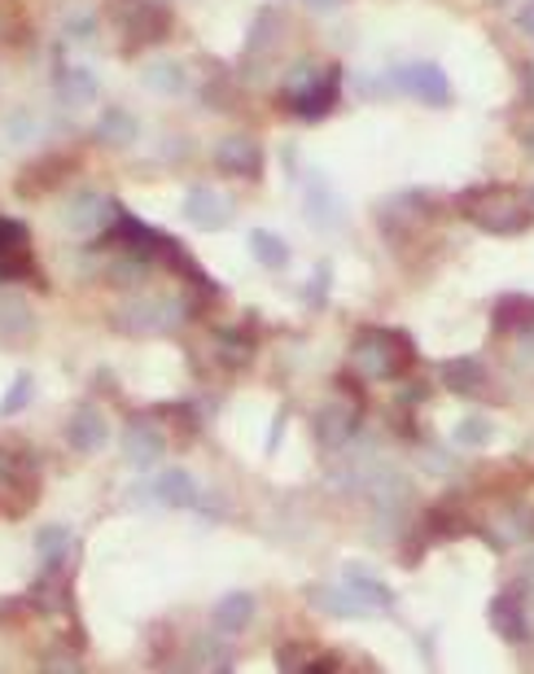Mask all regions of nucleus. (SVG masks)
<instances>
[{
	"instance_id": "obj_16",
	"label": "nucleus",
	"mask_w": 534,
	"mask_h": 674,
	"mask_svg": "<svg viewBox=\"0 0 534 674\" xmlns=\"http://www.w3.org/2000/svg\"><path fill=\"white\" fill-rule=\"evenodd\" d=\"M150 495L167 509H193L198 504V482L189 477V469H162V473H153Z\"/></svg>"
},
{
	"instance_id": "obj_25",
	"label": "nucleus",
	"mask_w": 534,
	"mask_h": 674,
	"mask_svg": "<svg viewBox=\"0 0 534 674\" xmlns=\"http://www.w3.org/2000/svg\"><path fill=\"white\" fill-rule=\"evenodd\" d=\"M306 600H315L324 613H333V617H360V613H369L355 592L342 583V587H306Z\"/></svg>"
},
{
	"instance_id": "obj_14",
	"label": "nucleus",
	"mask_w": 534,
	"mask_h": 674,
	"mask_svg": "<svg viewBox=\"0 0 534 674\" xmlns=\"http://www.w3.org/2000/svg\"><path fill=\"white\" fill-rule=\"evenodd\" d=\"M36 338V311L22 294H0V346H27Z\"/></svg>"
},
{
	"instance_id": "obj_31",
	"label": "nucleus",
	"mask_w": 534,
	"mask_h": 674,
	"mask_svg": "<svg viewBox=\"0 0 534 674\" xmlns=\"http://www.w3.org/2000/svg\"><path fill=\"white\" fill-rule=\"evenodd\" d=\"M456 443L460 447H486L491 443V421L486 416H464L456 425Z\"/></svg>"
},
{
	"instance_id": "obj_18",
	"label": "nucleus",
	"mask_w": 534,
	"mask_h": 674,
	"mask_svg": "<svg viewBox=\"0 0 534 674\" xmlns=\"http://www.w3.org/2000/svg\"><path fill=\"white\" fill-rule=\"evenodd\" d=\"M137 137H141V128L128 110H105L97 119V141L110 145V150H128V145H137Z\"/></svg>"
},
{
	"instance_id": "obj_22",
	"label": "nucleus",
	"mask_w": 534,
	"mask_h": 674,
	"mask_svg": "<svg viewBox=\"0 0 534 674\" xmlns=\"http://www.w3.org/2000/svg\"><path fill=\"white\" fill-rule=\"evenodd\" d=\"M141 79H145V88L150 92H158V97H180L184 88H189V71L180 67V62H150L145 71H141Z\"/></svg>"
},
{
	"instance_id": "obj_34",
	"label": "nucleus",
	"mask_w": 534,
	"mask_h": 674,
	"mask_svg": "<svg viewBox=\"0 0 534 674\" xmlns=\"http://www.w3.org/2000/svg\"><path fill=\"white\" fill-rule=\"evenodd\" d=\"M517 27H522V36H526V40H534V0L517 13Z\"/></svg>"
},
{
	"instance_id": "obj_13",
	"label": "nucleus",
	"mask_w": 534,
	"mask_h": 674,
	"mask_svg": "<svg viewBox=\"0 0 534 674\" xmlns=\"http://www.w3.org/2000/svg\"><path fill=\"white\" fill-rule=\"evenodd\" d=\"M31 268V232L22 220H4L0 215V281L22 276Z\"/></svg>"
},
{
	"instance_id": "obj_10",
	"label": "nucleus",
	"mask_w": 534,
	"mask_h": 674,
	"mask_svg": "<svg viewBox=\"0 0 534 674\" xmlns=\"http://www.w3.org/2000/svg\"><path fill=\"white\" fill-rule=\"evenodd\" d=\"M184 220H189L193 228L215 232V228H224L232 220V202L224 198V193L206 189V184H193V189L184 193Z\"/></svg>"
},
{
	"instance_id": "obj_9",
	"label": "nucleus",
	"mask_w": 534,
	"mask_h": 674,
	"mask_svg": "<svg viewBox=\"0 0 534 674\" xmlns=\"http://www.w3.org/2000/svg\"><path fill=\"white\" fill-rule=\"evenodd\" d=\"M123 455H128L137 469H145V473L167 455V439H162V430L153 425V416H132V421H128V430H123Z\"/></svg>"
},
{
	"instance_id": "obj_21",
	"label": "nucleus",
	"mask_w": 534,
	"mask_h": 674,
	"mask_svg": "<svg viewBox=\"0 0 534 674\" xmlns=\"http://www.w3.org/2000/svg\"><path fill=\"white\" fill-rule=\"evenodd\" d=\"M250 617H254V596H250V592H232V596H224L215 604V631H220V635L245 631Z\"/></svg>"
},
{
	"instance_id": "obj_3",
	"label": "nucleus",
	"mask_w": 534,
	"mask_h": 674,
	"mask_svg": "<svg viewBox=\"0 0 534 674\" xmlns=\"http://www.w3.org/2000/svg\"><path fill=\"white\" fill-rule=\"evenodd\" d=\"M184 320H189V302L175 299V294L137 299L114 315V324H119L123 333H175Z\"/></svg>"
},
{
	"instance_id": "obj_36",
	"label": "nucleus",
	"mask_w": 534,
	"mask_h": 674,
	"mask_svg": "<svg viewBox=\"0 0 534 674\" xmlns=\"http://www.w3.org/2000/svg\"><path fill=\"white\" fill-rule=\"evenodd\" d=\"M311 9H333V4H342V0H306Z\"/></svg>"
},
{
	"instance_id": "obj_12",
	"label": "nucleus",
	"mask_w": 534,
	"mask_h": 674,
	"mask_svg": "<svg viewBox=\"0 0 534 674\" xmlns=\"http://www.w3.org/2000/svg\"><path fill=\"white\" fill-rule=\"evenodd\" d=\"M303 211L315 228H346V202H342V198H337L320 175H306Z\"/></svg>"
},
{
	"instance_id": "obj_7",
	"label": "nucleus",
	"mask_w": 534,
	"mask_h": 674,
	"mask_svg": "<svg viewBox=\"0 0 534 674\" xmlns=\"http://www.w3.org/2000/svg\"><path fill=\"white\" fill-rule=\"evenodd\" d=\"M337 92H342V67H329V71H315V76L306 79V88H299V92L285 97V101L294 105L299 119L315 123V119H324V114L333 110Z\"/></svg>"
},
{
	"instance_id": "obj_33",
	"label": "nucleus",
	"mask_w": 534,
	"mask_h": 674,
	"mask_svg": "<svg viewBox=\"0 0 534 674\" xmlns=\"http://www.w3.org/2000/svg\"><path fill=\"white\" fill-rule=\"evenodd\" d=\"M324 290H329V268L320 263V268H315V276H311V285H306V294H311V306H324Z\"/></svg>"
},
{
	"instance_id": "obj_17",
	"label": "nucleus",
	"mask_w": 534,
	"mask_h": 674,
	"mask_svg": "<svg viewBox=\"0 0 534 674\" xmlns=\"http://www.w3.org/2000/svg\"><path fill=\"white\" fill-rule=\"evenodd\" d=\"M351 592H355V600L369 608V613H385L390 604H394V592L385 587L382 579L373 574V570H360V565H346V579H342Z\"/></svg>"
},
{
	"instance_id": "obj_24",
	"label": "nucleus",
	"mask_w": 534,
	"mask_h": 674,
	"mask_svg": "<svg viewBox=\"0 0 534 674\" xmlns=\"http://www.w3.org/2000/svg\"><path fill=\"white\" fill-rule=\"evenodd\" d=\"M443 385H447L452 394H477V390L486 385L482 360H447V364H443Z\"/></svg>"
},
{
	"instance_id": "obj_27",
	"label": "nucleus",
	"mask_w": 534,
	"mask_h": 674,
	"mask_svg": "<svg viewBox=\"0 0 534 674\" xmlns=\"http://www.w3.org/2000/svg\"><path fill=\"white\" fill-rule=\"evenodd\" d=\"M281 31H285L281 13H276V9H259V18H254V31H250V53H268V49L281 40Z\"/></svg>"
},
{
	"instance_id": "obj_6",
	"label": "nucleus",
	"mask_w": 534,
	"mask_h": 674,
	"mask_svg": "<svg viewBox=\"0 0 534 674\" xmlns=\"http://www.w3.org/2000/svg\"><path fill=\"white\" fill-rule=\"evenodd\" d=\"M394 88L407 92V97H416V101H425V105H447L452 101V79L434 62H407V67H399L394 71Z\"/></svg>"
},
{
	"instance_id": "obj_23",
	"label": "nucleus",
	"mask_w": 534,
	"mask_h": 674,
	"mask_svg": "<svg viewBox=\"0 0 534 674\" xmlns=\"http://www.w3.org/2000/svg\"><path fill=\"white\" fill-rule=\"evenodd\" d=\"M36 552H40V565H44V574L53 570H62V561H67V552H71V530L67 525H44L40 534H36Z\"/></svg>"
},
{
	"instance_id": "obj_20",
	"label": "nucleus",
	"mask_w": 534,
	"mask_h": 674,
	"mask_svg": "<svg viewBox=\"0 0 534 674\" xmlns=\"http://www.w3.org/2000/svg\"><path fill=\"white\" fill-rule=\"evenodd\" d=\"M58 97H62L71 110L92 105V101H97V76L83 71V67H62V76H58Z\"/></svg>"
},
{
	"instance_id": "obj_1",
	"label": "nucleus",
	"mask_w": 534,
	"mask_h": 674,
	"mask_svg": "<svg viewBox=\"0 0 534 674\" xmlns=\"http://www.w3.org/2000/svg\"><path fill=\"white\" fill-rule=\"evenodd\" d=\"M464 215L473 224H482L486 232H526L531 228V202H522L513 189H500V184H482L473 193H464Z\"/></svg>"
},
{
	"instance_id": "obj_15",
	"label": "nucleus",
	"mask_w": 534,
	"mask_h": 674,
	"mask_svg": "<svg viewBox=\"0 0 534 674\" xmlns=\"http://www.w3.org/2000/svg\"><path fill=\"white\" fill-rule=\"evenodd\" d=\"M315 434L324 447H346L351 434H360V408L355 403H329L315 416Z\"/></svg>"
},
{
	"instance_id": "obj_37",
	"label": "nucleus",
	"mask_w": 534,
	"mask_h": 674,
	"mask_svg": "<svg viewBox=\"0 0 534 674\" xmlns=\"http://www.w3.org/2000/svg\"><path fill=\"white\" fill-rule=\"evenodd\" d=\"M522 76H526V92H531V97H534V62H531V67H526V71H522Z\"/></svg>"
},
{
	"instance_id": "obj_29",
	"label": "nucleus",
	"mask_w": 534,
	"mask_h": 674,
	"mask_svg": "<svg viewBox=\"0 0 534 674\" xmlns=\"http://www.w3.org/2000/svg\"><path fill=\"white\" fill-rule=\"evenodd\" d=\"M31 394H36V376L18 373L13 376V385L4 390V399H0V416H18V412L31 403Z\"/></svg>"
},
{
	"instance_id": "obj_5",
	"label": "nucleus",
	"mask_w": 534,
	"mask_h": 674,
	"mask_svg": "<svg viewBox=\"0 0 534 674\" xmlns=\"http://www.w3.org/2000/svg\"><path fill=\"white\" fill-rule=\"evenodd\" d=\"M119 211H123V207H114V202L101 198L97 189H79L75 198L62 207V224H67V232H75V237H97L101 228L119 224Z\"/></svg>"
},
{
	"instance_id": "obj_32",
	"label": "nucleus",
	"mask_w": 534,
	"mask_h": 674,
	"mask_svg": "<svg viewBox=\"0 0 534 674\" xmlns=\"http://www.w3.org/2000/svg\"><path fill=\"white\" fill-rule=\"evenodd\" d=\"M31 132H36L31 114H13V119L4 123V137H9V141H31Z\"/></svg>"
},
{
	"instance_id": "obj_26",
	"label": "nucleus",
	"mask_w": 534,
	"mask_h": 674,
	"mask_svg": "<svg viewBox=\"0 0 534 674\" xmlns=\"http://www.w3.org/2000/svg\"><path fill=\"white\" fill-rule=\"evenodd\" d=\"M250 250H254V259H259L263 268H272V272H281V268L290 263V245H285V237H276L272 228H254V232H250Z\"/></svg>"
},
{
	"instance_id": "obj_4",
	"label": "nucleus",
	"mask_w": 534,
	"mask_h": 674,
	"mask_svg": "<svg viewBox=\"0 0 534 674\" xmlns=\"http://www.w3.org/2000/svg\"><path fill=\"white\" fill-rule=\"evenodd\" d=\"M167 27H171V18H167V9H158L153 0H123V4H119V31H123L128 53H137V49H145L153 40H162Z\"/></svg>"
},
{
	"instance_id": "obj_11",
	"label": "nucleus",
	"mask_w": 534,
	"mask_h": 674,
	"mask_svg": "<svg viewBox=\"0 0 534 674\" xmlns=\"http://www.w3.org/2000/svg\"><path fill=\"white\" fill-rule=\"evenodd\" d=\"M215 167L236 180H259L263 175V150L250 137H224L215 145Z\"/></svg>"
},
{
	"instance_id": "obj_28",
	"label": "nucleus",
	"mask_w": 534,
	"mask_h": 674,
	"mask_svg": "<svg viewBox=\"0 0 534 674\" xmlns=\"http://www.w3.org/2000/svg\"><path fill=\"white\" fill-rule=\"evenodd\" d=\"M250 355H254V342H250L245 333H236V329H224V333H220V360H224L229 369H245Z\"/></svg>"
},
{
	"instance_id": "obj_8",
	"label": "nucleus",
	"mask_w": 534,
	"mask_h": 674,
	"mask_svg": "<svg viewBox=\"0 0 534 674\" xmlns=\"http://www.w3.org/2000/svg\"><path fill=\"white\" fill-rule=\"evenodd\" d=\"M67 443L79 451V455H97V451L110 443V421L97 403H79L67 421Z\"/></svg>"
},
{
	"instance_id": "obj_2",
	"label": "nucleus",
	"mask_w": 534,
	"mask_h": 674,
	"mask_svg": "<svg viewBox=\"0 0 534 674\" xmlns=\"http://www.w3.org/2000/svg\"><path fill=\"white\" fill-rule=\"evenodd\" d=\"M412 360V342L394 329H364L355 338V351H351V364L355 373L373 376V381H385V376H399Z\"/></svg>"
},
{
	"instance_id": "obj_19",
	"label": "nucleus",
	"mask_w": 534,
	"mask_h": 674,
	"mask_svg": "<svg viewBox=\"0 0 534 674\" xmlns=\"http://www.w3.org/2000/svg\"><path fill=\"white\" fill-rule=\"evenodd\" d=\"M491 626L504 635V640H513V644H526L531 640V626H526V608L517 604L513 596H500L491 604Z\"/></svg>"
},
{
	"instance_id": "obj_30",
	"label": "nucleus",
	"mask_w": 534,
	"mask_h": 674,
	"mask_svg": "<svg viewBox=\"0 0 534 674\" xmlns=\"http://www.w3.org/2000/svg\"><path fill=\"white\" fill-rule=\"evenodd\" d=\"M495 320H500L504 329H534V302L504 299L500 302V311H495Z\"/></svg>"
},
{
	"instance_id": "obj_38",
	"label": "nucleus",
	"mask_w": 534,
	"mask_h": 674,
	"mask_svg": "<svg viewBox=\"0 0 534 674\" xmlns=\"http://www.w3.org/2000/svg\"><path fill=\"white\" fill-rule=\"evenodd\" d=\"M526 145H531V150H534V128H531V132H526Z\"/></svg>"
},
{
	"instance_id": "obj_35",
	"label": "nucleus",
	"mask_w": 534,
	"mask_h": 674,
	"mask_svg": "<svg viewBox=\"0 0 534 674\" xmlns=\"http://www.w3.org/2000/svg\"><path fill=\"white\" fill-rule=\"evenodd\" d=\"M97 31V22L83 13V18H71V36H92Z\"/></svg>"
}]
</instances>
